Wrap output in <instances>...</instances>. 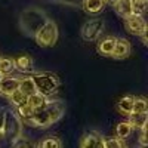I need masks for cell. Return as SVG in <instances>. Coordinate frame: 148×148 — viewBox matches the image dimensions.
<instances>
[{
	"label": "cell",
	"instance_id": "e0dca14e",
	"mask_svg": "<svg viewBox=\"0 0 148 148\" xmlns=\"http://www.w3.org/2000/svg\"><path fill=\"white\" fill-rule=\"evenodd\" d=\"M14 64H15V68H18L21 71H30V70H33V59L28 55L18 56L14 61Z\"/></svg>",
	"mask_w": 148,
	"mask_h": 148
},
{
	"label": "cell",
	"instance_id": "7c38bea8",
	"mask_svg": "<svg viewBox=\"0 0 148 148\" xmlns=\"http://www.w3.org/2000/svg\"><path fill=\"white\" fill-rule=\"evenodd\" d=\"M27 104H28L34 111H40V110H45V108H46L47 99H46V96H43V95H40V93H34V95L27 96Z\"/></svg>",
	"mask_w": 148,
	"mask_h": 148
},
{
	"label": "cell",
	"instance_id": "44dd1931",
	"mask_svg": "<svg viewBox=\"0 0 148 148\" xmlns=\"http://www.w3.org/2000/svg\"><path fill=\"white\" fill-rule=\"evenodd\" d=\"M147 110H148V104H147L145 98H135V99H133L132 113H135V114H142V113H147Z\"/></svg>",
	"mask_w": 148,
	"mask_h": 148
},
{
	"label": "cell",
	"instance_id": "83f0119b",
	"mask_svg": "<svg viewBox=\"0 0 148 148\" xmlns=\"http://www.w3.org/2000/svg\"><path fill=\"white\" fill-rule=\"evenodd\" d=\"M139 144L145 148L148 145V139H147V126L142 127V132H141V136H139Z\"/></svg>",
	"mask_w": 148,
	"mask_h": 148
},
{
	"label": "cell",
	"instance_id": "5bb4252c",
	"mask_svg": "<svg viewBox=\"0 0 148 148\" xmlns=\"http://www.w3.org/2000/svg\"><path fill=\"white\" fill-rule=\"evenodd\" d=\"M46 110L49 111V114L52 117V121H58L64 114V104L59 102V101H55V102H49L47 101V105H46Z\"/></svg>",
	"mask_w": 148,
	"mask_h": 148
},
{
	"label": "cell",
	"instance_id": "4dcf8cb0",
	"mask_svg": "<svg viewBox=\"0 0 148 148\" xmlns=\"http://www.w3.org/2000/svg\"><path fill=\"white\" fill-rule=\"evenodd\" d=\"M3 77H5V76H3V74H2V73H0V82H2V80H3Z\"/></svg>",
	"mask_w": 148,
	"mask_h": 148
},
{
	"label": "cell",
	"instance_id": "30bf717a",
	"mask_svg": "<svg viewBox=\"0 0 148 148\" xmlns=\"http://www.w3.org/2000/svg\"><path fill=\"white\" fill-rule=\"evenodd\" d=\"M19 88V79L16 77H3L0 82V93L9 96L12 92H15Z\"/></svg>",
	"mask_w": 148,
	"mask_h": 148
},
{
	"label": "cell",
	"instance_id": "f546056e",
	"mask_svg": "<svg viewBox=\"0 0 148 148\" xmlns=\"http://www.w3.org/2000/svg\"><path fill=\"white\" fill-rule=\"evenodd\" d=\"M105 2H107V3H110V5H114V3L117 2V0H105Z\"/></svg>",
	"mask_w": 148,
	"mask_h": 148
},
{
	"label": "cell",
	"instance_id": "cb8c5ba5",
	"mask_svg": "<svg viewBox=\"0 0 148 148\" xmlns=\"http://www.w3.org/2000/svg\"><path fill=\"white\" fill-rule=\"evenodd\" d=\"M16 113H18V116L19 117H22L24 120H27L28 117H31L33 116V113H34V110L25 102V104H21V105H18L16 107Z\"/></svg>",
	"mask_w": 148,
	"mask_h": 148
},
{
	"label": "cell",
	"instance_id": "2e32d148",
	"mask_svg": "<svg viewBox=\"0 0 148 148\" xmlns=\"http://www.w3.org/2000/svg\"><path fill=\"white\" fill-rule=\"evenodd\" d=\"M147 120H148V114L147 113H142V114H129V123L132 125V127H145L147 126Z\"/></svg>",
	"mask_w": 148,
	"mask_h": 148
},
{
	"label": "cell",
	"instance_id": "7a4b0ae2",
	"mask_svg": "<svg viewBox=\"0 0 148 148\" xmlns=\"http://www.w3.org/2000/svg\"><path fill=\"white\" fill-rule=\"evenodd\" d=\"M34 84H36V89L37 93H40L43 96H49L58 90L59 88V80L53 76V74H49V73H37L31 77Z\"/></svg>",
	"mask_w": 148,
	"mask_h": 148
},
{
	"label": "cell",
	"instance_id": "4316f807",
	"mask_svg": "<svg viewBox=\"0 0 148 148\" xmlns=\"http://www.w3.org/2000/svg\"><path fill=\"white\" fill-rule=\"evenodd\" d=\"M104 148H126V144L120 138H111L104 141Z\"/></svg>",
	"mask_w": 148,
	"mask_h": 148
},
{
	"label": "cell",
	"instance_id": "8992f818",
	"mask_svg": "<svg viewBox=\"0 0 148 148\" xmlns=\"http://www.w3.org/2000/svg\"><path fill=\"white\" fill-rule=\"evenodd\" d=\"M125 25H126V30L135 36H142L144 33H147V22L142 18V15L132 14L130 16L125 18Z\"/></svg>",
	"mask_w": 148,
	"mask_h": 148
},
{
	"label": "cell",
	"instance_id": "484cf974",
	"mask_svg": "<svg viewBox=\"0 0 148 148\" xmlns=\"http://www.w3.org/2000/svg\"><path fill=\"white\" fill-rule=\"evenodd\" d=\"M132 8L135 15H142L147 10V2L145 0H132Z\"/></svg>",
	"mask_w": 148,
	"mask_h": 148
},
{
	"label": "cell",
	"instance_id": "6da1fadb",
	"mask_svg": "<svg viewBox=\"0 0 148 148\" xmlns=\"http://www.w3.org/2000/svg\"><path fill=\"white\" fill-rule=\"evenodd\" d=\"M47 21L49 19L45 10L39 8H27L25 10H22L19 16V28L25 36L36 37V34L42 30Z\"/></svg>",
	"mask_w": 148,
	"mask_h": 148
},
{
	"label": "cell",
	"instance_id": "ffe728a7",
	"mask_svg": "<svg viewBox=\"0 0 148 148\" xmlns=\"http://www.w3.org/2000/svg\"><path fill=\"white\" fill-rule=\"evenodd\" d=\"M132 130H133V127H132V125H130L129 121H121V123H119L117 127H116L117 138H120V139H126L129 135L132 133Z\"/></svg>",
	"mask_w": 148,
	"mask_h": 148
},
{
	"label": "cell",
	"instance_id": "8fae6325",
	"mask_svg": "<svg viewBox=\"0 0 148 148\" xmlns=\"http://www.w3.org/2000/svg\"><path fill=\"white\" fill-rule=\"evenodd\" d=\"M116 14H119L123 18H127L133 14V8H132V0H117L113 5Z\"/></svg>",
	"mask_w": 148,
	"mask_h": 148
},
{
	"label": "cell",
	"instance_id": "52a82bcc",
	"mask_svg": "<svg viewBox=\"0 0 148 148\" xmlns=\"http://www.w3.org/2000/svg\"><path fill=\"white\" fill-rule=\"evenodd\" d=\"M24 121H25L27 125L33 126V127H47V126L53 125L52 117H51V114H49V111L46 108L40 110V111H34L33 116L28 117L27 120H24Z\"/></svg>",
	"mask_w": 148,
	"mask_h": 148
},
{
	"label": "cell",
	"instance_id": "9a60e30c",
	"mask_svg": "<svg viewBox=\"0 0 148 148\" xmlns=\"http://www.w3.org/2000/svg\"><path fill=\"white\" fill-rule=\"evenodd\" d=\"M25 96H30V95H34L37 93V89H36V84L33 82L31 77H25V79H19V88H18Z\"/></svg>",
	"mask_w": 148,
	"mask_h": 148
},
{
	"label": "cell",
	"instance_id": "d6986e66",
	"mask_svg": "<svg viewBox=\"0 0 148 148\" xmlns=\"http://www.w3.org/2000/svg\"><path fill=\"white\" fill-rule=\"evenodd\" d=\"M133 99L135 98L133 96H123L121 99L119 101V110L121 111V114H126V116H129V114H132V108H133Z\"/></svg>",
	"mask_w": 148,
	"mask_h": 148
},
{
	"label": "cell",
	"instance_id": "ba28073f",
	"mask_svg": "<svg viewBox=\"0 0 148 148\" xmlns=\"http://www.w3.org/2000/svg\"><path fill=\"white\" fill-rule=\"evenodd\" d=\"M104 141L99 132H89L83 136L80 148H104Z\"/></svg>",
	"mask_w": 148,
	"mask_h": 148
},
{
	"label": "cell",
	"instance_id": "5b68a950",
	"mask_svg": "<svg viewBox=\"0 0 148 148\" xmlns=\"http://www.w3.org/2000/svg\"><path fill=\"white\" fill-rule=\"evenodd\" d=\"M104 27H105V24H104L102 19L93 18V19H89V21H86L83 24L80 34L83 37V40L95 42V40H98V37L101 36V33L104 31Z\"/></svg>",
	"mask_w": 148,
	"mask_h": 148
},
{
	"label": "cell",
	"instance_id": "603a6c76",
	"mask_svg": "<svg viewBox=\"0 0 148 148\" xmlns=\"http://www.w3.org/2000/svg\"><path fill=\"white\" fill-rule=\"evenodd\" d=\"M9 101H10V104H14V105H21V104H25L27 102V96L24 95L19 89H16L15 92H12L10 95H9Z\"/></svg>",
	"mask_w": 148,
	"mask_h": 148
},
{
	"label": "cell",
	"instance_id": "d4e9b609",
	"mask_svg": "<svg viewBox=\"0 0 148 148\" xmlns=\"http://www.w3.org/2000/svg\"><path fill=\"white\" fill-rule=\"evenodd\" d=\"M39 148H62V144L56 138H46L39 144Z\"/></svg>",
	"mask_w": 148,
	"mask_h": 148
},
{
	"label": "cell",
	"instance_id": "277c9868",
	"mask_svg": "<svg viewBox=\"0 0 148 148\" xmlns=\"http://www.w3.org/2000/svg\"><path fill=\"white\" fill-rule=\"evenodd\" d=\"M2 135L9 138V139H12V142L18 138H21V135H22V125H21L18 116L15 113H12V111H6Z\"/></svg>",
	"mask_w": 148,
	"mask_h": 148
},
{
	"label": "cell",
	"instance_id": "3957f363",
	"mask_svg": "<svg viewBox=\"0 0 148 148\" xmlns=\"http://www.w3.org/2000/svg\"><path fill=\"white\" fill-rule=\"evenodd\" d=\"M36 42L42 47H52L58 40V27L53 21H47L42 30L36 34Z\"/></svg>",
	"mask_w": 148,
	"mask_h": 148
},
{
	"label": "cell",
	"instance_id": "7402d4cb",
	"mask_svg": "<svg viewBox=\"0 0 148 148\" xmlns=\"http://www.w3.org/2000/svg\"><path fill=\"white\" fill-rule=\"evenodd\" d=\"M15 70V64L14 61L9 58H0V73L6 76V74H10L12 71Z\"/></svg>",
	"mask_w": 148,
	"mask_h": 148
},
{
	"label": "cell",
	"instance_id": "ac0fdd59",
	"mask_svg": "<svg viewBox=\"0 0 148 148\" xmlns=\"http://www.w3.org/2000/svg\"><path fill=\"white\" fill-rule=\"evenodd\" d=\"M105 6V0H84V9L89 14H98Z\"/></svg>",
	"mask_w": 148,
	"mask_h": 148
},
{
	"label": "cell",
	"instance_id": "9c48e42d",
	"mask_svg": "<svg viewBox=\"0 0 148 148\" xmlns=\"http://www.w3.org/2000/svg\"><path fill=\"white\" fill-rule=\"evenodd\" d=\"M130 55V43L126 39H116L114 51L111 53V56L116 59H125Z\"/></svg>",
	"mask_w": 148,
	"mask_h": 148
},
{
	"label": "cell",
	"instance_id": "1f68e13d",
	"mask_svg": "<svg viewBox=\"0 0 148 148\" xmlns=\"http://www.w3.org/2000/svg\"><path fill=\"white\" fill-rule=\"evenodd\" d=\"M145 2H147V0H145Z\"/></svg>",
	"mask_w": 148,
	"mask_h": 148
},
{
	"label": "cell",
	"instance_id": "4fadbf2b",
	"mask_svg": "<svg viewBox=\"0 0 148 148\" xmlns=\"http://www.w3.org/2000/svg\"><path fill=\"white\" fill-rule=\"evenodd\" d=\"M114 45H116V37H105L98 45V52L102 56H111L114 51Z\"/></svg>",
	"mask_w": 148,
	"mask_h": 148
},
{
	"label": "cell",
	"instance_id": "f1b7e54d",
	"mask_svg": "<svg viewBox=\"0 0 148 148\" xmlns=\"http://www.w3.org/2000/svg\"><path fill=\"white\" fill-rule=\"evenodd\" d=\"M5 116H6V110L0 108V133L3 132V125H5Z\"/></svg>",
	"mask_w": 148,
	"mask_h": 148
}]
</instances>
